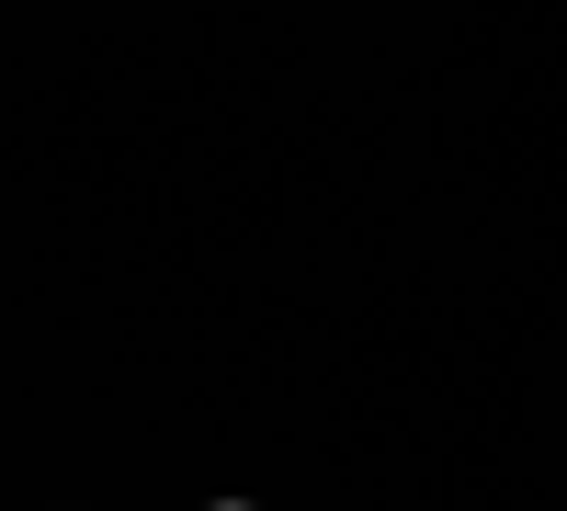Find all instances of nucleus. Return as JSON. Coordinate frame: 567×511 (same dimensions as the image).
<instances>
[{
	"label": "nucleus",
	"mask_w": 567,
	"mask_h": 511,
	"mask_svg": "<svg viewBox=\"0 0 567 511\" xmlns=\"http://www.w3.org/2000/svg\"><path fill=\"white\" fill-rule=\"evenodd\" d=\"M216 511H250V500H216Z\"/></svg>",
	"instance_id": "obj_1"
}]
</instances>
